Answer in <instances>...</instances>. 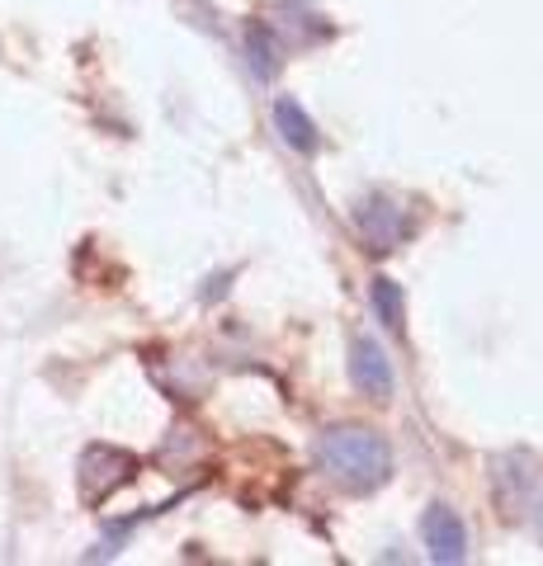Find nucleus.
Segmentation results:
<instances>
[{
	"label": "nucleus",
	"instance_id": "nucleus-1",
	"mask_svg": "<svg viewBox=\"0 0 543 566\" xmlns=\"http://www.w3.org/2000/svg\"><path fill=\"white\" fill-rule=\"evenodd\" d=\"M317 463L331 472V482H341L345 491H378L393 476V449L388 439L359 424H336L317 439Z\"/></svg>",
	"mask_w": 543,
	"mask_h": 566
},
{
	"label": "nucleus",
	"instance_id": "nucleus-2",
	"mask_svg": "<svg viewBox=\"0 0 543 566\" xmlns=\"http://www.w3.org/2000/svg\"><path fill=\"white\" fill-rule=\"evenodd\" d=\"M355 222H359V237L369 241V251H378V255L397 251L401 237H407V227H401V203L388 199V193H369V199L359 203Z\"/></svg>",
	"mask_w": 543,
	"mask_h": 566
},
{
	"label": "nucleus",
	"instance_id": "nucleus-3",
	"mask_svg": "<svg viewBox=\"0 0 543 566\" xmlns=\"http://www.w3.org/2000/svg\"><path fill=\"white\" fill-rule=\"evenodd\" d=\"M420 538H426V553L430 562H463L468 557V528L463 520L453 515L449 505H430L426 520H420Z\"/></svg>",
	"mask_w": 543,
	"mask_h": 566
},
{
	"label": "nucleus",
	"instance_id": "nucleus-4",
	"mask_svg": "<svg viewBox=\"0 0 543 566\" xmlns=\"http://www.w3.org/2000/svg\"><path fill=\"white\" fill-rule=\"evenodd\" d=\"M349 378H355L359 392L374 397V401L393 397V359L383 354L378 340H355V349H349Z\"/></svg>",
	"mask_w": 543,
	"mask_h": 566
},
{
	"label": "nucleus",
	"instance_id": "nucleus-5",
	"mask_svg": "<svg viewBox=\"0 0 543 566\" xmlns=\"http://www.w3.org/2000/svg\"><path fill=\"white\" fill-rule=\"evenodd\" d=\"M274 123H279V133H284V142L289 147H297V151H317V123H312L307 114H303V104L297 99H274Z\"/></svg>",
	"mask_w": 543,
	"mask_h": 566
},
{
	"label": "nucleus",
	"instance_id": "nucleus-6",
	"mask_svg": "<svg viewBox=\"0 0 543 566\" xmlns=\"http://www.w3.org/2000/svg\"><path fill=\"white\" fill-rule=\"evenodd\" d=\"M247 48H251V66H255V76H260V81H270L274 71H279V43L270 39V29H265V24H251Z\"/></svg>",
	"mask_w": 543,
	"mask_h": 566
},
{
	"label": "nucleus",
	"instance_id": "nucleus-7",
	"mask_svg": "<svg viewBox=\"0 0 543 566\" xmlns=\"http://www.w3.org/2000/svg\"><path fill=\"white\" fill-rule=\"evenodd\" d=\"M374 312L388 331H401V289L393 279H374Z\"/></svg>",
	"mask_w": 543,
	"mask_h": 566
}]
</instances>
